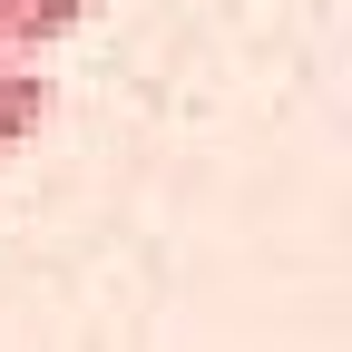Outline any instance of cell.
I'll return each instance as SVG.
<instances>
[{
  "label": "cell",
  "instance_id": "1",
  "mask_svg": "<svg viewBox=\"0 0 352 352\" xmlns=\"http://www.w3.org/2000/svg\"><path fill=\"white\" fill-rule=\"evenodd\" d=\"M88 20V0H0V59H39Z\"/></svg>",
  "mask_w": 352,
  "mask_h": 352
},
{
  "label": "cell",
  "instance_id": "2",
  "mask_svg": "<svg viewBox=\"0 0 352 352\" xmlns=\"http://www.w3.org/2000/svg\"><path fill=\"white\" fill-rule=\"evenodd\" d=\"M39 118H50V78L20 69V59H0V157L20 138H39Z\"/></svg>",
  "mask_w": 352,
  "mask_h": 352
}]
</instances>
